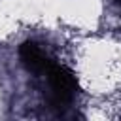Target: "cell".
I'll list each match as a JSON object with an SVG mask.
<instances>
[{
	"mask_svg": "<svg viewBox=\"0 0 121 121\" xmlns=\"http://www.w3.org/2000/svg\"><path fill=\"white\" fill-rule=\"evenodd\" d=\"M45 74H47V81L51 87V102L55 106L70 104L74 95L78 93V79L74 72L66 66L53 64Z\"/></svg>",
	"mask_w": 121,
	"mask_h": 121,
	"instance_id": "obj_1",
	"label": "cell"
},
{
	"mask_svg": "<svg viewBox=\"0 0 121 121\" xmlns=\"http://www.w3.org/2000/svg\"><path fill=\"white\" fill-rule=\"evenodd\" d=\"M19 59L25 64V68L28 72H34V74H43L55 64L53 59L40 47V43L30 42V40L23 42L19 45Z\"/></svg>",
	"mask_w": 121,
	"mask_h": 121,
	"instance_id": "obj_2",
	"label": "cell"
},
{
	"mask_svg": "<svg viewBox=\"0 0 121 121\" xmlns=\"http://www.w3.org/2000/svg\"><path fill=\"white\" fill-rule=\"evenodd\" d=\"M115 4H119V6H121V0H115Z\"/></svg>",
	"mask_w": 121,
	"mask_h": 121,
	"instance_id": "obj_3",
	"label": "cell"
}]
</instances>
